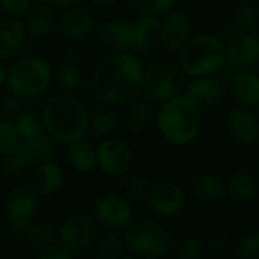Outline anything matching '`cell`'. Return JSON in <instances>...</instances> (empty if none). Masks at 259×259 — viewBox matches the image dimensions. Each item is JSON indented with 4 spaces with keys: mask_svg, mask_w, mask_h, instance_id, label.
<instances>
[{
    "mask_svg": "<svg viewBox=\"0 0 259 259\" xmlns=\"http://www.w3.org/2000/svg\"><path fill=\"white\" fill-rule=\"evenodd\" d=\"M145 66L133 52L108 54L92 73V89L98 99L110 105L135 101L142 93Z\"/></svg>",
    "mask_w": 259,
    "mask_h": 259,
    "instance_id": "cell-1",
    "label": "cell"
},
{
    "mask_svg": "<svg viewBox=\"0 0 259 259\" xmlns=\"http://www.w3.org/2000/svg\"><path fill=\"white\" fill-rule=\"evenodd\" d=\"M89 110L72 95H54L43 104L41 122L48 136L61 144L70 145L89 133Z\"/></svg>",
    "mask_w": 259,
    "mask_h": 259,
    "instance_id": "cell-2",
    "label": "cell"
},
{
    "mask_svg": "<svg viewBox=\"0 0 259 259\" xmlns=\"http://www.w3.org/2000/svg\"><path fill=\"white\" fill-rule=\"evenodd\" d=\"M156 123L163 141L174 147H186L200 133L201 114L182 93L160 104Z\"/></svg>",
    "mask_w": 259,
    "mask_h": 259,
    "instance_id": "cell-3",
    "label": "cell"
},
{
    "mask_svg": "<svg viewBox=\"0 0 259 259\" xmlns=\"http://www.w3.org/2000/svg\"><path fill=\"white\" fill-rule=\"evenodd\" d=\"M52 82V67L40 57H26L7 70L8 90L23 99H34L48 92Z\"/></svg>",
    "mask_w": 259,
    "mask_h": 259,
    "instance_id": "cell-4",
    "label": "cell"
},
{
    "mask_svg": "<svg viewBox=\"0 0 259 259\" xmlns=\"http://www.w3.org/2000/svg\"><path fill=\"white\" fill-rule=\"evenodd\" d=\"M179 54V66L191 78L215 75L226 58L223 43L210 34L191 37Z\"/></svg>",
    "mask_w": 259,
    "mask_h": 259,
    "instance_id": "cell-5",
    "label": "cell"
},
{
    "mask_svg": "<svg viewBox=\"0 0 259 259\" xmlns=\"http://www.w3.org/2000/svg\"><path fill=\"white\" fill-rule=\"evenodd\" d=\"M123 244L130 253L139 259H157L168 251L171 239L160 223L144 218L125 227Z\"/></svg>",
    "mask_w": 259,
    "mask_h": 259,
    "instance_id": "cell-6",
    "label": "cell"
},
{
    "mask_svg": "<svg viewBox=\"0 0 259 259\" xmlns=\"http://www.w3.org/2000/svg\"><path fill=\"white\" fill-rule=\"evenodd\" d=\"M52 157L54 144L45 132L35 138L20 141L10 154L0 157V174L5 177H17L29 168L52 160Z\"/></svg>",
    "mask_w": 259,
    "mask_h": 259,
    "instance_id": "cell-7",
    "label": "cell"
},
{
    "mask_svg": "<svg viewBox=\"0 0 259 259\" xmlns=\"http://www.w3.org/2000/svg\"><path fill=\"white\" fill-rule=\"evenodd\" d=\"M186 73L171 61H160L145 69L142 81V93L150 102H165L183 93Z\"/></svg>",
    "mask_w": 259,
    "mask_h": 259,
    "instance_id": "cell-8",
    "label": "cell"
},
{
    "mask_svg": "<svg viewBox=\"0 0 259 259\" xmlns=\"http://www.w3.org/2000/svg\"><path fill=\"white\" fill-rule=\"evenodd\" d=\"M38 194L31 183H17L11 188L5 198V210L11 230L19 235L26 223L34 220L38 210Z\"/></svg>",
    "mask_w": 259,
    "mask_h": 259,
    "instance_id": "cell-9",
    "label": "cell"
},
{
    "mask_svg": "<svg viewBox=\"0 0 259 259\" xmlns=\"http://www.w3.org/2000/svg\"><path fill=\"white\" fill-rule=\"evenodd\" d=\"M58 236L70 251H84L98 239V223L85 213H72L61 223Z\"/></svg>",
    "mask_w": 259,
    "mask_h": 259,
    "instance_id": "cell-10",
    "label": "cell"
},
{
    "mask_svg": "<svg viewBox=\"0 0 259 259\" xmlns=\"http://www.w3.org/2000/svg\"><path fill=\"white\" fill-rule=\"evenodd\" d=\"M133 151L130 145L116 138H105L96 147V166L110 177H119L132 169Z\"/></svg>",
    "mask_w": 259,
    "mask_h": 259,
    "instance_id": "cell-11",
    "label": "cell"
},
{
    "mask_svg": "<svg viewBox=\"0 0 259 259\" xmlns=\"http://www.w3.org/2000/svg\"><path fill=\"white\" fill-rule=\"evenodd\" d=\"M95 221L101 226L117 230L126 227L133 218V207L120 194H104L93 204Z\"/></svg>",
    "mask_w": 259,
    "mask_h": 259,
    "instance_id": "cell-12",
    "label": "cell"
},
{
    "mask_svg": "<svg viewBox=\"0 0 259 259\" xmlns=\"http://www.w3.org/2000/svg\"><path fill=\"white\" fill-rule=\"evenodd\" d=\"M192 37V22L183 11L172 10L159 23V41L168 52H180Z\"/></svg>",
    "mask_w": 259,
    "mask_h": 259,
    "instance_id": "cell-13",
    "label": "cell"
},
{
    "mask_svg": "<svg viewBox=\"0 0 259 259\" xmlns=\"http://www.w3.org/2000/svg\"><path fill=\"white\" fill-rule=\"evenodd\" d=\"M226 89L224 82L213 75L192 76L189 82L185 84L183 96L194 104L198 110L209 108L221 102L224 98Z\"/></svg>",
    "mask_w": 259,
    "mask_h": 259,
    "instance_id": "cell-14",
    "label": "cell"
},
{
    "mask_svg": "<svg viewBox=\"0 0 259 259\" xmlns=\"http://www.w3.org/2000/svg\"><path fill=\"white\" fill-rule=\"evenodd\" d=\"M99 45L110 54L133 51V22L113 19L96 29Z\"/></svg>",
    "mask_w": 259,
    "mask_h": 259,
    "instance_id": "cell-15",
    "label": "cell"
},
{
    "mask_svg": "<svg viewBox=\"0 0 259 259\" xmlns=\"http://www.w3.org/2000/svg\"><path fill=\"white\" fill-rule=\"evenodd\" d=\"M150 209L159 217H174L185 206V191L172 182H162L148 189Z\"/></svg>",
    "mask_w": 259,
    "mask_h": 259,
    "instance_id": "cell-16",
    "label": "cell"
},
{
    "mask_svg": "<svg viewBox=\"0 0 259 259\" xmlns=\"http://www.w3.org/2000/svg\"><path fill=\"white\" fill-rule=\"evenodd\" d=\"M226 128L230 138L241 145L253 147L259 144V119L245 107H236L227 114Z\"/></svg>",
    "mask_w": 259,
    "mask_h": 259,
    "instance_id": "cell-17",
    "label": "cell"
},
{
    "mask_svg": "<svg viewBox=\"0 0 259 259\" xmlns=\"http://www.w3.org/2000/svg\"><path fill=\"white\" fill-rule=\"evenodd\" d=\"M26 31L16 17L0 19V61L17 58L26 46Z\"/></svg>",
    "mask_w": 259,
    "mask_h": 259,
    "instance_id": "cell-18",
    "label": "cell"
},
{
    "mask_svg": "<svg viewBox=\"0 0 259 259\" xmlns=\"http://www.w3.org/2000/svg\"><path fill=\"white\" fill-rule=\"evenodd\" d=\"M61 29L72 41L89 40L96 32V22L93 14L84 7H70L61 16Z\"/></svg>",
    "mask_w": 259,
    "mask_h": 259,
    "instance_id": "cell-19",
    "label": "cell"
},
{
    "mask_svg": "<svg viewBox=\"0 0 259 259\" xmlns=\"http://www.w3.org/2000/svg\"><path fill=\"white\" fill-rule=\"evenodd\" d=\"M226 58L239 69H247L259 63V37L250 34H238L224 46Z\"/></svg>",
    "mask_w": 259,
    "mask_h": 259,
    "instance_id": "cell-20",
    "label": "cell"
},
{
    "mask_svg": "<svg viewBox=\"0 0 259 259\" xmlns=\"http://www.w3.org/2000/svg\"><path fill=\"white\" fill-rule=\"evenodd\" d=\"M159 23V19L147 16L133 22V51L136 55H148L160 46Z\"/></svg>",
    "mask_w": 259,
    "mask_h": 259,
    "instance_id": "cell-21",
    "label": "cell"
},
{
    "mask_svg": "<svg viewBox=\"0 0 259 259\" xmlns=\"http://www.w3.org/2000/svg\"><path fill=\"white\" fill-rule=\"evenodd\" d=\"M63 183H64L63 169L54 160H48L34 166L31 185L40 197H52L58 194L60 189L63 188Z\"/></svg>",
    "mask_w": 259,
    "mask_h": 259,
    "instance_id": "cell-22",
    "label": "cell"
},
{
    "mask_svg": "<svg viewBox=\"0 0 259 259\" xmlns=\"http://www.w3.org/2000/svg\"><path fill=\"white\" fill-rule=\"evenodd\" d=\"M23 28L28 34V37L32 38H43L51 34L54 23H55V14L54 8L41 4H32L26 14L23 16Z\"/></svg>",
    "mask_w": 259,
    "mask_h": 259,
    "instance_id": "cell-23",
    "label": "cell"
},
{
    "mask_svg": "<svg viewBox=\"0 0 259 259\" xmlns=\"http://www.w3.org/2000/svg\"><path fill=\"white\" fill-rule=\"evenodd\" d=\"M233 98L244 105H259V75L239 70L229 82Z\"/></svg>",
    "mask_w": 259,
    "mask_h": 259,
    "instance_id": "cell-24",
    "label": "cell"
},
{
    "mask_svg": "<svg viewBox=\"0 0 259 259\" xmlns=\"http://www.w3.org/2000/svg\"><path fill=\"white\" fill-rule=\"evenodd\" d=\"M192 192L198 200L204 203H213L221 201L226 197L227 186L220 176L212 172H201L192 182Z\"/></svg>",
    "mask_w": 259,
    "mask_h": 259,
    "instance_id": "cell-25",
    "label": "cell"
},
{
    "mask_svg": "<svg viewBox=\"0 0 259 259\" xmlns=\"http://www.w3.org/2000/svg\"><path fill=\"white\" fill-rule=\"evenodd\" d=\"M67 147V159L73 169L79 172H90L96 166V148L85 138L75 141Z\"/></svg>",
    "mask_w": 259,
    "mask_h": 259,
    "instance_id": "cell-26",
    "label": "cell"
},
{
    "mask_svg": "<svg viewBox=\"0 0 259 259\" xmlns=\"http://www.w3.org/2000/svg\"><path fill=\"white\" fill-rule=\"evenodd\" d=\"M153 119V110L150 101L147 99H135L128 107L123 116V126L128 133H141L145 130Z\"/></svg>",
    "mask_w": 259,
    "mask_h": 259,
    "instance_id": "cell-27",
    "label": "cell"
},
{
    "mask_svg": "<svg viewBox=\"0 0 259 259\" xmlns=\"http://www.w3.org/2000/svg\"><path fill=\"white\" fill-rule=\"evenodd\" d=\"M52 81L63 93H67V95H72V93L81 90V87L84 84L81 70L78 67H75L72 64H66V63H61L52 69Z\"/></svg>",
    "mask_w": 259,
    "mask_h": 259,
    "instance_id": "cell-28",
    "label": "cell"
},
{
    "mask_svg": "<svg viewBox=\"0 0 259 259\" xmlns=\"http://www.w3.org/2000/svg\"><path fill=\"white\" fill-rule=\"evenodd\" d=\"M256 189H257L256 180L247 171L233 172L227 183V191L232 195V198L241 203L251 201L256 195Z\"/></svg>",
    "mask_w": 259,
    "mask_h": 259,
    "instance_id": "cell-29",
    "label": "cell"
},
{
    "mask_svg": "<svg viewBox=\"0 0 259 259\" xmlns=\"http://www.w3.org/2000/svg\"><path fill=\"white\" fill-rule=\"evenodd\" d=\"M117 189L122 197L128 198H141L150 189V182L147 176L138 171H126L117 177Z\"/></svg>",
    "mask_w": 259,
    "mask_h": 259,
    "instance_id": "cell-30",
    "label": "cell"
},
{
    "mask_svg": "<svg viewBox=\"0 0 259 259\" xmlns=\"http://www.w3.org/2000/svg\"><path fill=\"white\" fill-rule=\"evenodd\" d=\"M19 236H23L28 242L37 247H45L51 244L55 238V229L51 223L43 220H31Z\"/></svg>",
    "mask_w": 259,
    "mask_h": 259,
    "instance_id": "cell-31",
    "label": "cell"
},
{
    "mask_svg": "<svg viewBox=\"0 0 259 259\" xmlns=\"http://www.w3.org/2000/svg\"><path fill=\"white\" fill-rule=\"evenodd\" d=\"M117 125V114L114 110H98L89 116V132L96 138H107Z\"/></svg>",
    "mask_w": 259,
    "mask_h": 259,
    "instance_id": "cell-32",
    "label": "cell"
},
{
    "mask_svg": "<svg viewBox=\"0 0 259 259\" xmlns=\"http://www.w3.org/2000/svg\"><path fill=\"white\" fill-rule=\"evenodd\" d=\"M125 244L123 239L116 233H107L95 241V257L96 259H119L123 256Z\"/></svg>",
    "mask_w": 259,
    "mask_h": 259,
    "instance_id": "cell-33",
    "label": "cell"
},
{
    "mask_svg": "<svg viewBox=\"0 0 259 259\" xmlns=\"http://www.w3.org/2000/svg\"><path fill=\"white\" fill-rule=\"evenodd\" d=\"M232 20H233V26L242 32V34H250L256 23H257V13L256 8L248 4V2H238L233 8L232 13Z\"/></svg>",
    "mask_w": 259,
    "mask_h": 259,
    "instance_id": "cell-34",
    "label": "cell"
},
{
    "mask_svg": "<svg viewBox=\"0 0 259 259\" xmlns=\"http://www.w3.org/2000/svg\"><path fill=\"white\" fill-rule=\"evenodd\" d=\"M14 126L17 130V135L20 141H26L31 138H35L41 133H45V126L41 119H38L34 113L23 111L20 116L16 117Z\"/></svg>",
    "mask_w": 259,
    "mask_h": 259,
    "instance_id": "cell-35",
    "label": "cell"
},
{
    "mask_svg": "<svg viewBox=\"0 0 259 259\" xmlns=\"http://www.w3.org/2000/svg\"><path fill=\"white\" fill-rule=\"evenodd\" d=\"M133 4L141 16L159 19L174 10L177 0H133Z\"/></svg>",
    "mask_w": 259,
    "mask_h": 259,
    "instance_id": "cell-36",
    "label": "cell"
},
{
    "mask_svg": "<svg viewBox=\"0 0 259 259\" xmlns=\"http://www.w3.org/2000/svg\"><path fill=\"white\" fill-rule=\"evenodd\" d=\"M176 259H201L203 257V242L195 235L183 236L174 250Z\"/></svg>",
    "mask_w": 259,
    "mask_h": 259,
    "instance_id": "cell-37",
    "label": "cell"
},
{
    "mask_svg": "<svg viewBox=\"0 0 259 259\" xmlns=\"http://www.w3.org/2000/svg\"><path fill=\"white\" fill-rule=\"evenodd\" d=\"M20 142L13 120H0V157L10 154Z\"/></svg>",
    "mask_w": 259,
    "mask_h": 259,
    "instance_id": "cell-38",
    "label": "cell"
},
{
    "mask_svg": "<svg viewBox=\"0 0 259 259\" xmlns=\"http://www.w3.org/2000/svg\"><path fill=\"white\" fill-rule=\"evenodd\" d=\"M238 259H259V233H248L239 239L235 248Z\"/></svg>",
    "mask_w": 259,
    "mask_h": 259,
    "instance_id": "cell-39",
    "label": "cell"
},
{
    "mask_svg": "<svg viewBox=\"0 0 259 259\" xmlns=\"http://www.w3.org/2000/svg\"><path fill=\"white\" fill-rule=\"evenodd\" d=\"M37 259H73V251H70L61 242H51L41 247V251L38 253Z\"/></svg>",
    "mask_w": 259,
    "mask_h": 259,
    "instance_id": "cell-40",
    "label": "cell"
},
{
    "mask_svg": "<svg viewBox=\"0 0 259 259\" xmlns=\"http://www.w3.org/2000/svg\"><path fill=\"white\" fill-rule=\"evenodd\" d=\"M0 5L10 17L20 19L32 5V0H0Z\"/></svg>",
    "mask_w": 259,
    "mask_h": 259,
    "instance_id": "cell-41",
    "label": "cell"
},
{
    "mask_svg": "<svg viewBox=\"0 0 259 259\" xmlns=\"http://www.w3.org/2000/svg\"><path fill=\"white\" fill-rule=\"evenodd\" d=\"M210 244L217 250H224L230 244V233L226 230H217L210 235Z\"/></svg>",
    "mask_w": 259,
    "mask_h": 259,
    "instance_id": "cell-42",
    "label": "cell"
},
{
    "mask_svg": "<svg viewBox=\"0 0 259 259\" xmlns=\"http://www.w3.org/2000/svg\"><path fill=\"white\" fill-rule=\"evenodd\" d=\"M239 34V31L233 26V25H226V26H223V29L220 31V35H218V40L223 43V46H226L229 41H232L236 35Z\"/></svg>",
    "mask_w": 259,
    "mask_h": 259,
    "instance_id": "cell-43",
    "label": "cell"
},
{
    "mask_svg": "<svg viewBox=\"0 0 259 259\" xmlns=\"http://www.w3.org/2000/svg\"><path fill=\"white\" fill-rule=\"evenodd\" d=\"M46 5H49L51 8H57V10H67L70 7H75L79 4V0H43Z\"/></svg>",
    "mask_w": 259,
    "mask_h": 259,
    "instance_id": "cell-44",
    "label": "cell"
},
{
    "mask_svg": "<svg viewBox=\"0 0 259 259\" xmlns=\"http://www.w3.org/2000/svg\"><path fill=\"white\" fill-rule=\"evenodd\" d=\"M90 2L96 7H111L116 5L119 0H90Z\"/></svg>",
    "mask_w": 259,
    "mask_h": 259,
    "instance_id": "cell-45",
    "label": "cell"
},
{
    "mask_svg": "<svg viewBox=\"0 0 259 259\" xmlns=\"http://www.w3.org/2000/svg\"><path fill=\"white\" fill-rule=\"evenodd\" d=\"M7 82V69L0 66V87Z\"/></svg>",
    "mask_w": 259,
    "mask_h": 259,
    "instance_id": "cell-46",
    "label": "cell"
},
{
    "mask_svg": "<svg viewBox=\"0 0 259 259\" xmlns=\"http://www.w3.org/2000/svg\"><path fill=\"white\" fill-rule=\"evenodd\" d=\"M254 180H256V185L259 186V157H257V160H256V165H254Z\"/></svg>",
    "mask_w": 259,
    "mask_h": 259,
    "instance_id": "cell-47",
    "label": "cell"
},
{
    "mask_svg": "<svg viewBox=\"0 0 259 259\" xmlns=\"http://www.w3.org/2000/svg\"><path fill=\"white\" fill-rule=\"evenodd\" d=\"M119 259H139V257H136V256H120Z\"/></svg>",
    "mask_w": 259,
    "mask_h": 259,
    "instance_id": "cell-48",
    "label": "cell"
},
{
    "mask_svg": "<svg viewBox=\"0 0 259 259\" xmlns=\"http://www.w3.org/2000/svg\"><path fill=\"white\" fill-rule=\"evenodd\" d=\"M0 242H2V232H0Z\"/></svg>",
    "mask_w": 259,
    "mask_h": 259,
    "instance_id": "cell-49",
    "label": "cell"
},
{
    "mask_svg": "<svg viewBox=\"0 0 259 259\" xmlns=\"http://www.w3.org/2000/svg\"><path fill=\"white\" fill-rule=\"evenodd\" d=\"M257 221H259V210H257Z\"/></svg>",
    "mask_w": 259,
    "mask_h": 259,
    "instance_id": "cell-50",
    "label": "cell"
},
{
    "mask_svg": "<svg viewBox=\"0 0 259 259\" xmlns=\"http://www.w3.org/2000/svg\"><path fill=\"white\" fill-rule=\"evenodd\" d=\"M257 107H259V105H257Z\"/></svg>",
    "mask_w": 259,
    "mask_h": 259,
    "instance_id": "cell-51",
    "label": "cell"
}]
</instances>
